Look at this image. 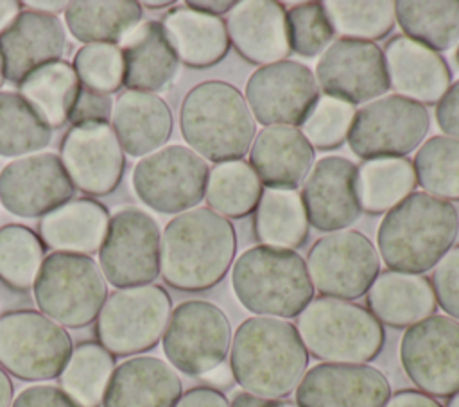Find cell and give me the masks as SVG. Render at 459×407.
I'll return each mask as SVG.
<instances>
[{
	"instance_id": "cell-16",
	"label": "cell",
	"mask_w": 459,
	"mask_h": 407,
	"mask_svg": "<svg viewBox=\"0 0 459 407\" xmlns=\"http://www.w3.org/2000/svg\"><path fill=\"white\" fill-rule=\"evenodd\" d=\"M244 99L264 127H299L319 99V88L307 65L283 59L258 66L246 82Z\"/></svg>"
},
{
	"instance_id": "cell-52",
	"label": "cell",
	"mask_w": 459,
	"mask_h": 407,
	"mask_svg": "<svg viewBox=\"0 0 459 407\" xmlns=\"http://www.w3.org/2000/svg\"><path fill=\"white\" fill-rule=\"evenodd\" d=\"M185 5H188L190 9L221 18L222 14H228L231 11L235 2H231V0H188V2H185Z\"/></svg>"
},
{
	"instance_id": "cell-57",
	"label": "cell",
	"mask_w": 459,
	"mask_h": 407,
	"mask_svg": "<svg viewBox=\"0 0 459 407\" xmlns=\"http://www.w3.org/2000/svg\"><path fill=\"white\" fill-rule=\"evenodd\" d=\"M13 403V382L9 373L0 368V407H11Z\"/></svg>"
},
{
	"instance_id": "cell-53",
	"label": "cell",
	"mask_w": 459,
	"mask_h": 407,
	"mask_svg": "<svg viewBox=\"0 0 459 407\" xmlns=\"http://www.w3.org/2000/svg\"><path fill=\"white\" fill-rule=\"evenodd\" d=\"M210 387H213V389H217V391H222V389H226V387H230L235 380H233V373H231V369H230V364H226V362H222V364H219L217 368H213L212 371H208L206 375H203L201 377Z\"/></svg>"
},
{
	"instance_id": "cell-2",
	"label": "cell",
	"mask_w": 459,
	"mask_h": 407,
	"mask_svg": "<svg viewBox=\"0 0 459 407\" xmlns=\"http://www.w3.org/2000/svg\"><path fill=\"white\" fill-rule=\"evenodd\" d=\"M230 369L242 391L267 400L289 396L308 366L296 325L253 316L244 319L230 344Z\"/></svg>"
},
{
	"instance_id": "cell-14",
	"label": "cell",
	"mask_w": 459,
	"mask_h": 407,
	"mask_svg": "<svg viewBox=\"0 0 459 407\" xmlns=\"http://www.w3.org/2000/svg\"><path fill=\"white\" fill-rule=\"evenodd\" d=\"M158 222L147 212L129 206L109 217L99 249V267L115 289L149 285L160 276Z\"/></svg>"
},
{
	"instance_id": "cell-50",
	"label": "cell",
	"mask_w": 459,
	"mask_h": 407,
	"mask_svg": "<svg viewBox=\"0 0 459 407\" xmlns=\"http://www.w3.org/2000/svg\"><path fill=\"white\" fill-rule=\"evenodd\" d=\"M174 407H230V402L222 391L210 385H195L186 389Z\"/></svg>"
},
{
	"instance_id": "cell-1",
	"label": "cell",
	"mask_w": 459,
	"mask_h": 407,
	"mask_svg": "<svg viewBox=\"0 0 459 407\" xmlns=\"http://www.w3.org/2000/svg\"><path fill=\"white\" fill-rule=\"evenodd\" d=\"M237 233L231 221L208 206L172 217L161 231L160 274L181 292H204L215 287L233 265Z\"/></svg>"
},
{
	"instance_id": "cell-34",
	"label": "cell",
	"mask_w": 459,
	"mask_h": 407,
	"mask_svg": "<svg viewBox=\"0 0 459 407\" xmlns=\"http://www.w3.org/2000/svg\"><path fill=\"white\" fill-rule=\"evenodd\" d=\"M79 88L72 63L59 59L30 72L18 84V93L50 129H59L70 118Z\"/></svg>"
},
{
	"instance_id": "cell-23",
	"label": "cell",
	"mask_w": 459,
	"mask_h": 407,
	"mask_svg": "<svg viewBox=\"0 0 459 407\" xmlns=\"http://www.w3.org/2000/svg\"><path fill=\"white\" fill-rule=\"evenodd\" d=\"M66 50L63 22L54 14L23 9L0 34V57L7 81L20 84L36 68L59 61Z\"/></svg>"
},
{
	"instance_id": "cell-28",
	"label": "cell",
	"mask_w": 459,
	"mask_h": 407,
	"mask_svg": "<svg viewBox=\"0 0 459 407\" xmlns=\"http://www.w3.org/2000/svg\"><path fill=\"white\" fill-rule=\"evenodd\" d=\"M124 56V86L156 93L169 88L178 75L176 57L158 20H142L120 43Z\"/></svg>"
},
{
	"instance_id": "cell-46",
	"label": "cell",
	"mask_w": 459,
	"mask_h": 407,
	"mask_svg": "<svg viewBox=\"0 0 459 407\" xmlns=\"http://www.w3.org/2000/svg\"><path fill=\"white\" fill-rule=\"evenodd\" d=\"M430 285L439 308L459 321V244L452 246L432 267Z\"/></svg>"
},
{
	"instance_id": "cell-51",
	"label": "cell",
	"mask_w": 459,
	"mask_h": 407,
	"mask_svg": "<svg viewBox=\"0 0 459 407\" xmlns=\"http://www.w3.org/2000/svg\"><path fill=\"white\" fill-rule=\"evenodd\" d=\"M384 407H443L436 398L418 389H400L391 393Z\"/></svg>"
},
{
	"instance_id": "cell-3",
	"label": "cell",
	"mask_w": 459,
	"mask_h": 407,
	"mask_svg": "<svg viewBox=\"0 0 459 407\" xmlns=\"http://www.w3.org/2000/svg\"><path fill=\"white\" fill-rule=\"evenodd\" d=\"M459 213L448 201L412 192L385 212L377 229V251L391 271L423 274L454 246Z\"/></svg>"
},
{
	"instance_id": "cell-10",
	"label": "cell",
	"mask_w": 459,
	"mask_h": 407,
	"mask_svg": "<svg viewBox=\"0 0 459 407\" xmlns=\"http://www.w3.org/2000/svg\"><path fill=\"white\" fill-rule=\"evenodd\" d=\"M231 335L230 319L221 307L206 299H186L172 308L161 348L176 371L201 378L226 362Z\"/></svg>"
},
{
	"instance_id": "cell-6",
	"label": "cell",
	"mask_w": 459,
	"mask_h": 407,
	"mask_svg": "<svg viewBox=\"0 0 459 407\" xmlns=\"http://www.w3.org/2000/svg\"><path fill=\"white\" fill-rule=\"evenodd\" d=\"M296 330L308 355L332 364H368L385 342L384 326L366 307L326 296L303 308Z\"/></svg>"
},
{
	"instance_id": "cell-45",
	"label": "cell",
	"mask_w": 459,
	"mask_h": 407,
	"mask_svg": "<svg viewBox=\"0 0 459 407\" xmlns=\"http://www.w3.org/2000/svg\"><path fill=\"white\" fill-rule=\"evenodd\" d=\"M353 117V104L323 93L299 126V131L314 149L332 151L346 142Z\"/></svg>"
},
{
	"instance_id": "cell-60",
	"label": "cell",
	"mask_w": 459,
	"mask_h": 407,
	"mask_svg": "<svg viewBox=\"0 0 459 407\" xmlns=\"http://www.w3.org/2000/svg\"><path fill=\"white\" fill-rule=\"evenodd\" d=\"M443 407H459V389L452 396H448V402Z\"/></svg>"
},
{
	"instance_id": "cell-61",
	"label": "cell",
	"mask_w": 459,
	"mask_h": 407,
	"mask_svg": "<svg viewBox=\"0 0 459 407\" xmlns=\"http://www.w3.org/2000/svg\"><path fill=\"white\" fill-rule=\"evenodd\" d=\"M4 81H5V75H4V66H2V57H0V88H2V84H4Z\"/></svg>"
},
{
	"instance_id": "cell-22",
	"label": "cell",
	"mask_w": 459,
	"mask_h": 407,
	"mask_svg": "<svg viewBox=\"0 0 459 407\" xmlns=\"http://www.w3.org/2000/svg\"><path fill=\"white\" fill-rule=\"evenodd\" d=\"M224 23L230 47L251 65H273L290 54L287 9L276 0L235 2Z\"/></svg>"
},
{
	"instance_id": "cell-58",
	"label": "cell",
	"mask_w": 459,
	"mask_h": 407,
	"mask_svg": "<svg viewBox=\"0 0 459 407\" xmlns=\"http://www.w3.org/2000/svg\"><path fill=\"white\" fill-rule=\"evenodd\" d=\"M142 7H149V9H165V7H174V2H172V0H161V2L145 0V2H142Z\"/></svg>"
},
{
	"instance_id": "cell-48",
	"label": "cell",
	"mask_w": 459,
	"mask_h": 407,
	"mask_svg": "<svg viewBox=\"0 0 459 407\" xmlns=\"http://www.w3.org/2000/svg\"><path fill=\"white\" fill-rule=\"evenodd\" d=\"M11 407H81L61 387L52 384H34L23 387Z\"/></svg>"
},
{
	"instance_id": "cell-25",
	"label": "cell",
	"mask_w": 459,
	"mask_h": 407,
	"mask_svg": "<svg viewBox=\"0 0 459 407\" xmlns=\"http://www.w3.org/2000/svg\"><path fill=\"white\" fill-rule=\"evenodd\" d=\"M249 165L262 186L296 190L308 176L316 152L299 127H262L249 147Z\"/></svg>"
},
{
	"instance_id": "cell-33",
	"label": "cell",
	"mask_w": 459,
	"mask_h": 407,
	"mask_svg": "<svg viewBox=\"0 0 459 407\" xmlns=\"http://www.w3.org/2000/svg\"><path fill=\"white\" fill-rule=\"evenodd\" d=\"M308 219L298 190L265 188L253 212V233L260 246L292 249L305 246Z\"/></svg>"
},
{
	"instance_id": "cell-36",
	"label": "cell",
	"mask_w": 459,
	"mask_h": 407,
	"mask_svg": "<svg viewBox=\"0 0 459 407\" xmlns=\"http://www.w3.org/2000/svg\"><path fill=\"white\" fill-rule=\"evenodd\" d=\"M394 16L403 36L437 54L459 43V0H398Z\"/></svg>"
},
{
	"instance_id": "cell-5",
	"label": "cell",
	"mask_w": 459,
	"mask_h": 407,
	"mask_svg": "<svg viewBox=\"0 0 459 407\" xmlns=\"http://www.w3.org/2000/svg\"><path fill=\"white\" fill-rule=\"evenodd\" d=\"M231 287L246 310L264 317H298L314 299L305 258L292 249L260 244L238 255Z\"/></svg>"
},
{
	"instance_id": "cell-37",
	"label": "cell",
	"mask_w": 459,
	"mask_h": 407,
	"mask_svg": "<svg viewBox=\"0 0 459 407\" xmlns=\"http://www.w3.org/2000/svg\"><path fill=\"white\" fill-rule=\"evenodd\" d=\"M115 368V357L100 342L82 341L57 377L59 387L81 407H102Z\"/></svg>"
},
{
	"instance_id": "cell-30",
	"label": "cell",
	"mask_w": 459,
	"mask_h": 407,
	"mask_svg": "<svg viewBox=\"0 0 459 407\" xmlns=\"http://www.w3.org/2000/svg\"><path fill=\"white\" fill-rule=\"evenodd\" d=\"M366 308L384 326L409 328L437 308L430 280L423 274L380 271L366 292Z\"/></svg>"
},
{
	"instance_id": "cell-55",
	"label": "cell",
	"mask_w": 459,
	"mask_h": 407,
	"mask_svg": "<svg viewBox=\"0 0 459 407\" xmlns=\"http://www.w3.org/2000/svg\"><path fill=\"white\" fill-rule=\"evenodd\" d=\"M23 5H27L29 9L38 11V13L57 16L59 13H65L68 2H63V0H30V2H25Z\"/></svg>"
},
{
	"instance_id": "cell-7",
	"label": "cell",
	"mask_w": 459,
	"mask_h": 407,
	"mask_svg": "<svg viewBox=\"0 0 459 407\" xmlns=\"http://www.w3.org/2000/svg\"><path fill=\"white\" fill-rule=\"evenodd\" d=\"M32 294L41 314L63 328L77 330L97 319L108 283L91 256L54 251L43 258Z\"/></svg>"
},
{
	"instance_id": "cell-31",
	"label": "cell",
	"mask_w": 459,
	"mask_h": 407,
	"mask_svg": "<svg viewBox=\"0 0 459 407\" xmlns=\"http://www.w3.org/2000/svg\"><path fill=\"white\" fill-rule=\"evenodd\" d=\"M108 224L109 212L100 201L77 197L43 215L38 235L52 251L90 256L100 249Z\"/></svg>"
},
{
	"instance_id": "cell-38",
	"label": "cell",
	"mask_w": 459,
	"mask_h": 407,
	"mask_svg": "<svg viewBox=\"0 0 459 407\" xmlns=\"http://www.w3.org/2000/svg\"><path fill=\"white\" fill-rule=\"evenodd\" d=\"M264 186L244 160L215 163L208 172L204 201L224 219H242L255 212Z\"/></svg>"
},
{
	"instance_id": "cell-43",
	"label": "cell",
	"mask_w": 459,
	"mask_h": 407,
	"mask_svg": "<svg viewBox=\"0 0 459 407\" xmlns=\"http://www.w3.org/2000/svg\"><path fill=\"white\" fill-rule=\"evenodd\" d=\"M81 86L115 93L124 86V56L117 43H86L82 45L72 63Z\"/></svg>"
},
{
	"instance_id": "cell-40",
	"label": "cell",
	"mask_w": 459,
	"mask_h": 407,
	"mask_svg": "<svg viewBox=\"0 0 459 407\" xmlns=\"http://www.w3.org/2000/svg\"><path fill=\"white\" fill-rule=\"evenodd\" d=\"M45 258L39 235L23 224H4L0 228V281L16 292L32 289Z\"/></svg>"
},
{
	"instance_id": "cell-54",
	"label": "cell",
	"mask_w": 459,
	"mask_h": 407,
	"mask_svg": "<svg viewBox=\"0 0 459 407\" xmlns=\"http://www.w3.org/2000/svg\"><path fill=\"white\" fill-rule=\"evenodd\" d=\"M23 11V4L18 0H0V34L5 32L13 22Z\"/></svg>"
},
{
	"instance_id": "cell-49",
	"label": "cell",
	"mask_w": 459,
	"mask_h": 407,
	"mask_svg": "<svg viewBox=\"0 0 459 407\" xmlns=\"http://www.w3.org/2000/svg\"><path fill=\"white\" fill-rule=\"evenodd\" d=\"M436 122L445 136L459 140V79L454 81L436 104Z\"/></svg>"
},
{
	"instance_id": "cell-59",
	"label": "cell",
	"mask_w": 459,
	"mask_h": 407,
	"mask_svg": "<svg viewBox=\"0 0 459 407\" xmlns=\"http://www.w3.org/2000/svg\"><path fill=\"white\" fill-rule=\"evenodd\" d=\"M265 407H299V405L296 402H289V400L280 398V400H269Z\"/></svg>"
},
{
	"instance_id": "cell-44",
	"label": "cell",
	"mask_w": 459,
	"mask_h": 407,
	"mask_svg": "<svg viewBox=\"0 0 459 407\" xmlns=\"http://www.w3.org/2000/svg\"><path fill=\"white\" fill-rule=\"evenodd\" d=\"M290 52L301 57L321 56L335 38L323 2H299L287 9Z\"/></svg>"
},
{
	"instance_id": "cell-62",
	"label": "cell",
	"mask_w": 459,
	"mask_h": 407,
	"mask_svg": "<svg viewBox=\"0 0 459 407\" xmlns=\"http://www.w3.org/2000/svg\"><path fill=\"white\" fill-rule=\"evenodd\" d=\"M454 59H455V63H457V66H459V43H457V47H455V54H454Z\"/></svg>"
},
{
	"instance_id": "cell-18",
	"label": "cell",
	"mask_w": 459,
	"mask_h": 407,
	"mask_svg": "<svg viewBox=\"0 0 459 407\" xmlns=\"http://www.w3.org/2000/svg\"><path fill=\"white\" fill-rule=\"evenodd\" d=\"M74 195L75 186L54 152L14 158L0 170V204L13 215L43 217Z\"/></svg>"
},
{
	"instance_id": "cell-27",
	"label": "cell",
	"mask_w": 459,
	"mask_h": 407,
	"mask_svg": "<svg viewBox=\"0 0 459 407\" xmlns=\"http://www.w3.org/2000/svg\"><path fill=\"white\" fill-rule=\"evenodd\" d=\"M111 127L124 152L143 158L165 147L172 134L174 117L160 95L126 90L113 104Z\"/></svg>"
},
{
	"instance_id": "cell-24",
	"label": "cell",
	"mask_w": 459,
	"mask_h": 407,
	"mask_svg": "<svg viewBox=\"0 0 459 407\" xmlns=\"http://www.w3.org/2000/svg\"><path fill=\"white\" fill-rule=\"evenodd\" d=\"M382 52L389 88L394 90V95L423 106L437 104L452 84L445 57L403 34L387 39Z\"/></svg>"
},
{
	"instance_id": "cell-4",
	"label": "cell",
	"mask_w": 459,
	"mask_h": 407,
	"mask_svg": "<svg viewBox=\"0 0 459 407\" xmlns=\"http://www.w3.org/2000/svg\"><path fill=\"white\" fill-rule=\"evenodd\" d=\"M179 127L188 147L213 163L242 160L256 134L244 93L219 79L203 81L186 91Z\"/></svg>"
},
{
	"instance_id": "cell-56",
	"label": "cell",
	"mask_w": 459,
	"mask_h": 407,
	"mask_svg": "<svg viewBox=\"0 0 459 407\" xmlns=\"http://www.w3.org/2000/svg\"><path fill=\"white\" fill-rule=\"evenodd\" d=\"M267 402V398L255 396L246 391H237L230 402V407H265Z\"/></svg>"
},
{
	"instance_id": "cell-29",
	"label": "cell",
	"mask_w": 459,
	"mask_h": 407,
	"mask_svg": "<svg viewBox=\"0 0 459 407\" xmlns=\"http://www.w3.org/2000/svg\"><path fill=\"white\" fill-rule=\"evenodd\" d=\"M163 32L179 59L188 68H212L230 52L226 23L188 5H174L160 22Z\"/></svg>"
},
{
	"instance_id": "cell-26",
	"label": "cell",
	"mask_w": 459,
	"mask_h": 407,
	"mask_svg": "<svg viewBox=\"0 0 459 407\" xmlns=\"http://www.w3.org/2000/svg\"><path fill=\"white\" fill-rule=\"evenodd\" d=\"M181 394V378L169 362L134 355L115 368L102 407H174Z\"/></svg>"
},
{
	"instance_id": "cell-39",
	"label": "cell",
	"mask_w": 459,
	"mask_h": 407,
	"mask_svg": "<svg viewBox=\"0 0 459 407\" xmlns=\"http://www.w3.org/2000/svg\"><path fill=\"white\" fill-rule=\"evenodd\" d=\"M52 129L18 91H0V156L22 158L45 149Z\"/></svg>"
},
{
	"instance_id": "cell-21",
	"label": "cell",
	"mask_w": 459,
	"mask_h": 407,
	"mask_svg": "<svg viewBox=\"0 0 459 407\" xmlns=\"http://www.w3.org/2000/svg\"><path fill=\"white\" fill-rule=\"evenodd\" d=\"M355 172L357 165L342 156H325L312 165L299 192L310 226L332 233L360 217Z\"/></svg>"
},
{
	"instance_id": "cell-42",
	"label": "cell",
	"mask_w": 459,
	"mask_h": 407,
	"mask_svg": "<svg viewBox=\"0 0 459 407\" xmlns=\"http://www.w3.org/2000/svg\"><path fill=\"white\" fill-rule=\"evenodd\" d=\"M323 7L341 38L382 39L396 25L393 0H326Z\"/></svg>"
},
{
	"instance_id": "cell-17",
	"label": "cell",
	"mask_w": 459,
	"mask_h": 407,
	"mask_svg": "<svg viewBox=\"0 0 459 407\" xmlns=\"http://www.w3.org/2000/svg\"><path fill=\"white\" fill-rule=\"evenodd\" d=\"M317 88L350 104H368L389 90L382 48L373 41L337 38L319 56L314 72Z\"/></svg>"
},
{
	"instance_id": "cell-13",
	"label": "cell",
	"mask_w": 459,
	"mask_h": 407,
	"mask_svg": "<svg viewBox=\"0 0 459 407\" xmlns=\"http://www.w3.org/2000/svg\"><path fill=\"white\" fill-rule=\"evenodd\" d=\"M305 264L314 290L346 301L364 296L380 273L377 247L357 229L323 235L308 249Z\"/></svg>"
},
{
	"instance_id": "cell-12",
	"label": "cell",
	"mask_w": 459,
	"mask_h": 407,
	"mask_svg": "<svg viewBox=\"0 0 459 407\" xmlns=\"http://www.w3.org/2000/svg\"><path fill=\"white\" fill-rule=\"evenodd\" d=\"M208 161L186 145H165L143 156L133 170L138 199L160 213H183L204 199Z\"/></svg>"
},
{
	"instance_id": "cell-8",
	"label": "cell",
	"mask_w": 459,
	"mask_h": 407,
	"mask_svg": "<svg viewBox=\"0 0 459 407\" xmlns=\"http://www.w3.org/2000/svg\"><path fill=\"white\" fill-rule=\"evenodd\" d=\"M70 333L32 308L0 314V368L25 382L57 378L72 355Z\"/></svg>"
},
{
	"instance_id": "cell-15",
	"label": "cell",
	"mask_w": 459,
	"mask_h": 407,
	"mask_svg": "<svg viewBox=\"0 0 459 407\" xmlns=\"http://www.w3.org/2000/svg\"><path fill=\"white\" fill-rule=\"evenodd\" d=\"M400 364L418 391L448 398L459 389V321L432 314L405 328Z\"/></svg>"
},
{
	"instance_id": "cell-11",
	"label": "cell",
	"mask_w": 459,
	"mask_h": 407,
	"mask_svg": "<svg viewBox=\"0 0 459 407\" xmlns=\"http://www.w3.org/2000/svg\"><path fill=\"white\" fill-rule=\"evenodd\" d=\"M430 118L423 104L400 95H384L355 109L348 145L362 160L405 158L429 133Z\"/></svg>"
},
{
	"instance_id": "cell-32",
	"label": "cell",
	"mask_w": 459,
	"mask_h": 407,
	"mask_svg": "<svg viewBox=\"0 0 459 407\" xmlns=\"http://www.w3.org/2000/svg\"><path fill=\"white\" fill-rule=\"evenodd\" d=\"M63 14L77 41L120 45L142 22L143 9L134 0H74Z\"/></svg>"
},
{
	"instance_id": "cell-19",
	"label": "cell",
	"mask_w": 459,
	"mask_h": 407,
	"mask_svg": "<svg viewBox=\"0 0 459 407\" xmlns=\"http://www.w3.org/2000/svg\"><path fill=\"white\" fill-rule=\"evenodd\" d=\"M126 152L109 122L72 126L59 145L61 163L86 195H108L122 181Z\"/></svg>"
},
{
	"instance_id": "cell-41",
	"label": "cell",
	"mask_w": 459,
	"mask_h": 407,
	"mask_svg": "<svg viewBox=\"0 0 459 407\" xmlns=\"http://www.w3.org/2000/svg\"><path fill=\"white\" fill-rule=\"evenodd\" d=\"M416 183L425 194L459 201V140L436 134L425 140L412 160Z\"/></svg>"
},
{
	"instance_id": "cell-47",
	"label": "cell",
	"mask_w": 459,
	"mask_h": 407,
	"mask_svg": "<svg viewBox=\"0 0 459 407\" xmlns=\"http://www.w3.org/2000/svg\"><path fill=\"white\" fill-rule=\"evenodd\" d=\"M113 111V100L109 95L81 86L75 102L70 111L68 122L72 126L91 124V122H109Z\"/></svg>"
},
{
	"instance_id": "cell-9",
	"label": "cell",
	"mask_w": 459,
	"mask_h": 407,
	"mask_svg": "<svg viewBox=\"0 0 459 407\" xmlns=\"http://www.w3.org/2000/svg\"><path fill=\"white\" fill-rule=\"evenodd\" d=\"M170 312L172 301L161 285L117 289L95 319L97 342L113 357L145 353L161 341Z\"/></svg>"
},
{
	"instance_id": "cell-20",
	"label": "cell",
	"mask_w": 459,
	"mask_h": 407,
	"mask_svg": "<svg viewBox=\"0 0 459 407\" xmlns=\"http://www.w3.org/2000/svg\"><path fill=\"white\" fill-rule=\"evenodd\" d=\"M294 396L299 407H384L391 384L369 364L319 362L305 371Z\"/></svg>"
},
{
	"instance_id": "cell-35",
	"label": "cell",
	"mask_w": 459,
	"mask_h": 407,
	"mask_svg": "<svg viewBox=\"0 0 459 407\" xmlns=\"http://www.w3.org/2000/svg\"><path fill=\"white\" fill-rule=\"evenodd\" d=\"M412 161L407 158L362 160L355 172V194L360 212L385 213L416 188Z\"/></svg>"
}]
</instances>
